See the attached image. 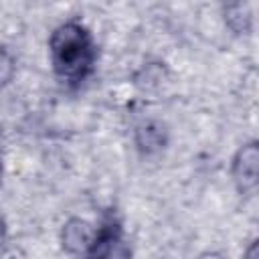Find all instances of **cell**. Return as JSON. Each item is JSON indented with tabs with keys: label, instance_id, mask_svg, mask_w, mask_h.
Here are the masks:
<instances>
[{
	"label": "cell",
	"instance_id": "obj_4",
	"mask_svg": "<svg viewBox=\"0 0 259 259\" xmlns=\"http://www.w3.org/2000/svg\"><path fill=\"white\" fill-rule=\"evenodd\" d=\"M12 75H14V61L4 49H0V89L12 79Z\"/></svg>",
	"mask_w": 259,
	"mask_h": 259
},
{
	"label": "cell",
	"instance_id": "obj_2",
	"mask_svg": "<svg viewBox=\"0 0 259 259\" xmlns=\"http://www.w3.org/2000/svg\"><path fill=\"white\" fill-rule=\"evenodd\" d=\"M87 259H130V247L117 225H103L87 245Z\"/></svg>",
	"mask_w": 259,
	"mask_h": 259
},
{
	"label": "cell",
	"instance_id": "obj_3",
	"mask_svg": "<svg viewBox=\"0 0 259 259\" xmlns=\"http://www.w3.org/2000/svg\"><path fill=\"white\" fill-rule=\"evenodd\" d=\"M257 168H259V152H257V144L251 142L239 150L233 164V176L241 192H251L257 186Z\"/></svg>",
	"mask_w": 259,
	"mask_h": 259
},
{
	"label": "cell",
	"instance_id": "obj_5",
	"mask_svg": "<svg viewBox=\"0 0 259 259\" xmlns=\"http://www.w3.org/2000/svg\"><path fill=\"white\" fill-rule=\"evenodd\" d=\"M255 257H257V243H253L245 253V259H255Z\"/></svg>",
	"mask_w": 259,
	"mask_h": 259
},
{
	"label": "cell",
	"instance_id": "obj_1",
	"mask_svg": "<svg viewBox=\"0 0 259 259\" xmlns=\"http://www.w3.org/2000/svg\"><path fill=\"white\" fill-rule=\"evenodd\" d=\"M51 63L63 81H83L95 63V45L89 30L79 22H65L55 28L49 40Z\"/></svg>",
	"mask_w": 259,
	"mask_h": 259
}]
</instances>
